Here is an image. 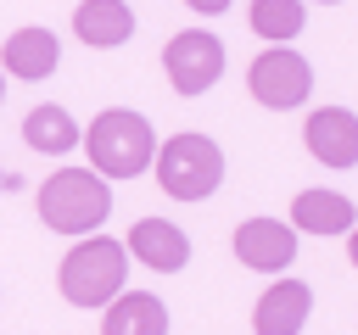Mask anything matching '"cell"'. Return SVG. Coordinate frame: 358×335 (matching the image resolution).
I'll list each match as a JSON object with an SVG mask.
<instances>
[{"instance_id":"cell-4","label":"cell","mask_w":358,"mask_h":335,"mask_svg":"<svg viewBox=\"0 0 358 335\" xmlns=\"http://www.w3.org/2000/svg\"><path fill=\"white\" fill-rule=\"evenodd\" d=\"M151 168H157V184L173 201H201L224 184V151L207 134H173L168 145H157Z\"/></svg>"},{"instance_id":"cell-20","label":"cell","mask_w":358,"mask_h":335,"mask_svg":"<svg viewBox=\"0 0 358 335\" xmlns=\"http://www.w3.org/2000/svg\"><path fill=\"white\" fill-rule=\"evenodd\" d=\"M0 195H6V173H0Z\"/></svg>"},{"instance_id":"cell-12","label":"cell","mask_w":358,"mask_h":335,"mask_svg":"<svg viewBox=\"0 0 358 335\" xmlns=\"http://www.w3.org/2000/svg\"><path fill=\"white\" fill-rule=\"evenodd\" d=\"M101 335H168V307L151 290H123L106 302Z\"/></svg>"},{"instance_id":"cell-7","label":"cell","mask_w":358,"mask_h":335,"mask_svg":"<svg viewBox=\"0 0 358 335\" xmlns=\"http://www.w3.org/2000/svg\"><path fill=\"white\" fill-rule=\"evenodd\" d=\"M296 257V229L280 218H246L235 229V262L252 274H280Z\"/></svg>"},{"instance_id":"cell-16","label":"cell","mask_w":358,"mask_h":335,"mask_svg":"<svg viewBox=\"0 0 358 335\" xmlns=\"http://www.w3.org/2000/svg\"><path fill=\"white\" fill-rule=\"evenodd\" d=\"M252 28L268 45H285L308 28V11H302V0H252Z\"/></svg>"},{"instance_id":"cell-14","label":"cell","mask_w":358,"mask_h":335,"mask_svg":"<svg viewBox=\"0 0 358 335\" xmlns=\"http://www.w3.org/2000/svg\"><path fill=\"white\" fill-rule=\"evenodd\" d=\"M352 201L341 195V190H302L296 201H291V223L302 229V234H347L352 229Z\"/></svg>"},{"instance_id":"cell-17","label":"cell","mask_w":358,"mask_h":335,"mask_svg":"<svg viewBox=\"0 0 358 335\" xmlns=\"http://www.w3.org/2000/svg\"><path fill=\"white\" fill-rule=\"evenodd\" d=\"M190 11H201V17H218V11H229V0H185Z\"/></svg>"},{"instance_id":"cell-21","label":"cell","mask_w":358,"mask_h":335,"mask_svg":"<svg viewBox=\"0 0 358 335\" xmlns=\"http://www.w3.org/2000/svg\"><path fill=\"white\" fill-rule=\"evenodd\" d=\"M319 6H336V0H319Z\"/></svg>"},{"instance_id":"cell-19","label":"cell","mask_w":358,"mask_h":335,"mask_svg":"<svg viewBox=\"0 0 358 335\" xmlns=\"http://www.w3.org/2000/svg\"><path fill=\"white\" fill-rule=\"evenodd\" d=\"M0 100H6V73H0Z\"/></svg>"},{"instance_id":"cell-11","label":"cell","mask_w":358,"mask_h":335,"mask_svg":"<svg viewBox=\"0 0 358 335\" xmlns=\"http://www.w3.org/2000/svg\"><path fill=\"white\" fill-rule=\"evenodd\" d=\"M56 61H62V45H56V34H50V28H17V34L6 39V50H0V73L28 78V84L50 78V73H56Z\"/></svg>"},{"instance_id":"cell-15","label":"cell","mask_w":358,"mask_h":335,"mask_svg":"<svg viewBox=\"0 0 358 335\" xmlns=\"http://www.w3.org/2000/svg\"><path fill=\"white\" fill-rule=\"evenodd\" d=\"M22 140H28V151L62 156V151L78 145V123H73L67 106H34V112L22 117Z\"/></svg>"},{"instance_id":"cell-18","label":"cell","mask_w":358,"mask_h":335,"mask_svg":"<svg viewBox=\"0 0 358 335\" xmlns=\"http://www.w3.org/2000/svg\"><path fill=\"white\" fill-rule=\"evenodd\" d=\"M347 257H352V268H358V229H347Z\"/></svg>"},{"instance_id":"cell-2","label":"cell","mask_w":358,"mask_h":335,"mask_svg":"<svg viewBox=\"0 0 358 335\" xmlns=\"http://www.w3.org/2000/svg\"><path fill=\"white\" fill-rule=\"evenodd\" d=\"M123 279H129V251L112 234L78 240L56 268V285L73 307H106L112 296H123Z\"/></svg>"},{"instance_id":"cell-13","label":"cell","mask_w":358,"mask_h":335,"mask_svg":"<svg viewBox=\"0 0 358 335\" xmlns=\"http://www.w3.org/2000/svg\"><path fill=\"white\" fill-rule=\"evenodd\" d=\"M73 34H78L84 45H95V50H112V45H123V39L134 34V11H129L123 0H78Z\"/></svg>"},{"instance_id":"cell-1","label":"cell","mask_w":358,"mask_h":335,"mask_svg":"<svg viewBox=\"0 0 358 335\" xmlns=\"http://www.w3.org/2000/svg\"><path fill=\"white\" fill-rule=\"evenodd\" d=\"M84 151H90V173H101V179H140L151 168V156H157V134H151L145 112L106 106L84 128Z\"/></svg>"},{"instance_id":"cell-9","label":"cell","mask_w":358,"mask_h":335,"mask_svg":"<svg viewBox=\"0 0 358 335\" xmlns=\"http://www.w3.org/2000/svg\"><path fill=\"white\" fill-rule=\"evenodd\" d=\"M308 151L324 162V168H352L358 162V117L347 106H319L302 128Z\"/></svg>"},{"instance_id":"cell-5","label":"cell","mask_w":358,"mask_h":335,"mask_svg":"<svg viewBox=\"0 0 358 335\" xmlns=\"http://www.w3.org/2000/svg\"><path fill=\"white\" fill-rule=\"evenodd\" d=\"M246 84H252V100H263L268 112H291V106L308 100L313 67H308V56H296V50H285V45H268V50L252 61Z\"/></svg>"},{"instance_id":"cell-3","label":"cell","mask_w":358,"mask_h":335,"mask_svg":"<svg viewBox=\"0 0 358 335\" xmlns=\"http://www.w3.org/2000/svg\"><path fill=\"white\" fill-rule=\"evenodd\" d=\"M106 212H112V190L90 168H62L39 184V218L56 234H90L106 223Z\"/></svg>"},{"instance_id":"cell-6","label":"cell","mask_w":358,"mask_h":335,"mask_svg":"<svg viewBox=\"0 0 358 335\" xmlns=\"http://www.w3.org/2000/svg\"><path fill=\"white\" fill-rule=\"evenodd\" d=\"M162 67H168V84H173L179 95H201V89H213L218 73H224V39L207 34V28H185V34L168 39Z\"/></svg>"},{"instance_id":"cell-10","label":"cell","mask_w":358,"mask_h":335,"mask_svg":"<svg viewBox=\"0 0 358 335\" xmlns=\"http://www.w3.org/2000/svg\"><path fill=\"white\" fill-rule=\"evenodd\" d=\"M308 307H313V290H308L302 279H274V285L257 296L252 329H257V335H302Z\"/></svg>"},{"instance_id":"cell-8","label":"cell","mask_w":358,"mask_h":335,"mask_svg":"<svg viewBox=\"0 0 358 335\" xmlns=\"http://www.w3.org/2000/svg\"><path fill=\"white\" fill-rule=\"evenodd\" d=\"M123 251L140 257V262L157 268V274H179V268L190 262V234H185L179 223H168V218H140V223L129 229Z\"/></svg>"}]
</instances>
